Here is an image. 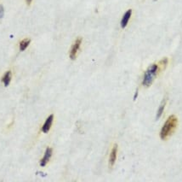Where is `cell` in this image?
<instances>
[{
    "label": "cell",
    "instance_id": "ba28073f",
    "mask_svg": "<svg viewBox=\"0 0 182 182\" xmlns=\"http://www.w3.org/2000/svg\"><path fill=\"white\" fill-rule=\"evenodd\" d=\"M11 80V72L10 71H7L6 73L4 74V75L2 78V81L4 85V87H8L10 83Z\"/></svg>",
    "mask_w": 182,
    "mask_h": 182
},
{
    "label": "cell",
    "instance_id": "277c9868",
    "mask_svg": "<svg viewBox=\"0 0 182 182\" xmlns=\"http://www.w3.org/2000/svg\"><path fill=\"white\" fill-rule=\"evenodd\" d=\"M51 156H52V149L48 147L45 151V153H44V157L42 158V160L40 161V166L41 167H44L46 166V164L48 163V162L50 159Z\"/></svg>",
    "mask_w": 182,
    "mask_h": 182
},
{
    "label": "cell",
    "instance_id": "52a82bcc",
    "mask_svg": "<svg viewBox=\"0 0 182 182\" xmlns=\"http://www.w3.org/2000/svg\"><path fill=\"white\" fill-rule=\"evenodd\" d=\"M131 9H129V10H127V11L125 12V14H124L123 18H122V21H121V27H122V28H126V26L128 25L129 21V19H130V17H131Z\"/></svg>",
    "mask_w": 182,
    "mask_h": 182
},
{
    "label": "cell",
    "instance_id": "7c38bea8",
    "mask_svg": "<svg viewBox=\"0 0 182 182\" xmlns=\"http://www.w3.org/2000/svg\"><path fill=\"white\" fill-rule=\"evenodd\" d=\"M137 97H138V90L135 92V97H134V101H135V100H136Z\"/></svg>",
    "mask_w": 182,
    "mask_h": 182
},
{
    "label": "cell",
    "instance_id": "4fadbf2b",
    "mask_svg": "<svg viewBox=\"0 0 182 182\" xmlns=\"http://www.w3.org/2000/svg\"><path fill=\"white\" fill-rule=\"evenodd\" d=\"M32 1V0H26V2H27V4L28 5H30V4H31Z\"/></svg>",
    "mask_w": 182,
    "mask_h": 182
},
{
    "label": "cell",
    "instance_id": "7a4b0ae2",
    "mask_svg": "<svg viewBox=\"0 0 182 182\" xmlns=\"http://www.w3.org/2000/svg\"><path fill=\"white\" fill-rule=\"evenodd\" d=\"M158 72V64H153L151 65L145 72L144 74V79H143V86L144 87H150L153 84V80L155 79L157 74Z\"/></svg>",
    "mask_w": 182,
    "mask_h": 182
},
{
    "label": "cell",
    "instance_id": "8992f818",
    "mask_svg": "<svg viewBox=\"0 0 182 182\" xmlns=\"http://www.w3.org/2000/svg\"><path fill=\"white\" fill-rule=\"evenodd\" d=\"M53 120H54V116L53 115H50V116L48 117L45 121V122L43 125V127H42V131L44 133H47L48 132L50 131L51 127V125L53 123Z\"/></svg>",
    "mask_w": 182,
    "mask_h": 182
},
{
    "label": "cell",
    "instance_id": "5b68a950",
    "mask_svg": "<svg viewBox=\"0 0 182 182\" xmlns=\"http://www.w3.org/2000/svg\"><path fill=\"white\" fill-rule=\"evenodd\" d=\"M117 146L114 145L112 149V151L110 154L109 157V167H112L113 165L115 164V162L117 159Z\"/></svg>",
    "mask_w": 182,
    "mask_h": 182
},
{
    "label": "cell",
    "instance_id": "30bf717a",
    "mask_svg": "<svg viewBox=\"0 0 182 182\" xmlns=\"http://www.w3.org/2000/svg\"><path fill=\"white\" fill-rule=\"evenodd\" d=\"M30 43H31V39H25L22 40L21 43H20V51H25V50L28 47Z\"/></svg>",
    "mask_w": 182,
    "mask_h": 182
},
{
    "label": "cell",
    "instance_id": "5bb4252c",
    "mask_svg": "<svg viewBox=\"0 0 182 182\" xmlns=\"http://www.w3.org/2000/svg\"><path fill=\"white\" fill-rule=\"evenodd\" d=\"M154 1H157V0H154Z\"/></svg>",
    "mask_w": 182,
    "mask_h": 182
},
{
    "label": "cell",
    "instance_id": "9c48e42d",
    "mask_svg": "<svg viewBox=\"0 0 182 182\" xmlns=\"http://www.w3.org/2000/svg\"><path fill=\"white\" fill-rule=\"evenodd\" d=\"M165 106H166V99L164 98V99L163 100L162 103H161V105L159 106L158 109V112H157V117H156V119H157V120H158V119L161 117V116L163 115Z\"/></svg>",
    "mask_w": 182,
    "mask_h": 182
},
{
    "label": "cell",
    "instance_id": "6da1fadb",
    "mask_svg": "<svg viewBox=\"0 0 182 182\" xmlns=\"http://www.w3.org/2000/svg\"><path fill=\"white\" fill-rule=\"evenodd\" d=\"M178 124V120L177 117L175 116H170L168 118L166 122L164 123L162 130L160 132V138L164 140L167 138H168L176 129Z\"/></svg>",
    "mask_w": 182,
    "mask_h": 182
},
{
    "label": "cell",
    "instance_id": "3957f363",
    "mask_svg": "<svg viewBox=\"0 0 182 182\" xmlns=\"http://www.w3.org/2000/svg\"><path fill=\"white\" fill-rule=\"evenodd\" d=\"M82 44V38H78L74 44H73L72 48H71V51H70V58L72 60H75L77 58V54H78V51L80 48V45Z\"/></svg>",
    "mask_w": 182,
    "mask_h": 182
},
{
    "label": "cell",
    "instance_id": "8fae6325",
    "mask_svg": "<svg viewBox=\"0 0 182 182\" xmlns=\"http://www.w3.org/2000/svg\"><path fill=\"white\" fill-rule=\"evenodd\" d=\"M4 9L3 5H0V19H2L4 17Z\"/></svg>",
    "mask_w": 182,
    "mask_h": 182
}]
</instances>
